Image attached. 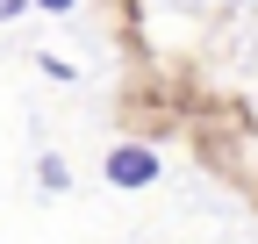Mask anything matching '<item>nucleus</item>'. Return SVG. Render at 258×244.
Wrapping results in <instances>:
<instances>
[{
    "label": "nucleus",
    "instance_id": "20e7f679",
    "mask_svg": "<svg viewBox=\"0 0 258 244\" xmlns=\"http://www.w3.org/2000/svg\"><path fill=\"white\" fill-rule=\"evenodd\" d=\"M15 15H29V0H0V22H15Z\"/></svg>",
    "mask_w": 258,
    "mask_h": 244
},
{
    "label": "nucleus",
    "instance_id": "f03ea898",
    "mask_svg": "<svg viewBox=\"0 0 258 244\" xmlns=\"http://www.w3.org/2000/svg\"><path fill=\"white\" fill-rule=\"evenodd\" d=\"M36 179H43V194H64V187H72V165H64L57 151H43V158H36Z\"/></svg>",
    "mask_w": 258,
    "mask_h": 244
},
{
    "label": "nucleus",
    "instance_id": "f257e3e1",
    "mask_svg": "<svg viewBox=\"0 0 258 244\" xmlns=\"http://www.w3.org/2000/svg\"><path fill=\"white\" fill-rule=\"evenodd\" d=\"M151 179H158V151L151 144H115L108 151V187H151Z\"/></svg>",
    "mask_w": 258,
    "mask_h": 244
},
{
    "label": "nucleus",
    "instance_id": "7ed1b4c3",
    "mask_svg": "<svg viewBox=\"0 0 258 244\" xmlns=\"http://www.w3.org/2000/svg\"><path fill=\"white\" fill-rule=\"evenodd\" d=\"M29 8H36V15H72L79 0H29Z\"/></svg>",
    "mask_w": 258,
    "mask_h": 244
}]
</instances>
